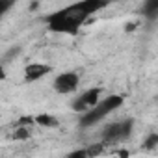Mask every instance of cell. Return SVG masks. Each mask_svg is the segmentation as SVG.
I'll return each mask as SVG.
<instances>
[{"instance_id":"1","label":"cell","mask_w":158,"mask_h":158,"mask_svg":"<svg viewBox=\"0 0 158 158\" xmlns=\"http://www.w3.org/2000/svg\"><path fill=\"white\" fill-rule=\"evenodd\" d=\"M45 21H47V24H48V28L52 32H56V34H67V35L78 34V32H80V26L86 23L82 17H78L71 10V6H67L63 10H58V11H54L50 15H47Z\"/></svg>"},{"instance_id":"2","label":"cell","mask_w":158,"mask_h":158,"mask_svg":"<svg viewBox=\"0 0 158 158\" xmlns=\"http://www.w3.org/2000/svg\"><path fill=\"white\" fill-rule=\"evenodd\" d=\"M121 106H123V97H121V95H110V97H106V99H101L93 108L82 112L78 125H80L82 128H89V127L97 125V123L102 121L108 114H112L114 110H117V108H121Z\"/></svg>"},{"instance_id":"3","label":"cell","mask_w":158,"mask_h":158,"mask_svg":"<svg viewBox=\"0 0 158 158\" xmlns=\"http://www.w3.org/2000/svg\"><path fill=\"white\" fill-rule=\"evenodd\" d=\"M134 128V119H125V121H117V123H110L104 127L102 130V139L104 143H119L130 138Z\"/></svg>"},{"instance_id":"4","label":"cell","mask_w":158,"mask_h":158,"mask_svg":"<svg viewBox=\"0 0 158 158\" xmlns=\"http://www.w3.org/2000/svg\"><path fill=\"white\" fill-rule=\"evenodd\" d=\"M78 84H80V76H78L74 71H65V73H60L54 78L52 88H54L56 93L69 95V93H74L78 89Z\"/></svg>"},{"instance_id":"5","label":"cell","mask_w":158,"mask_h":158,"mask_svg":"<svg viewBox=\"0 0 158 158\" xmlns=\"http://www.w3.org/2000/svg\"><path fill=\"white\" fill-rule=\"evenodd\" d=\"M110 2H112V0H80V2L71 4V10L78 17H82L84 21H88L89 17H93L95 13H99L101 10H104Z\"/></svg>"},{"instance_id":"6","label":"cell","mask_w":158,"mask_h":158,"mask_svg":"<svg viewBox=\"0 0 158 158\" xmlns=\"http://www.w3.org/2000/svg\"><path fill=\"white\" fill-rule=\"evenodd\" d=\"M101 93H102V89H101V88H91V89L84 91L78 99H74V101H73V110H74V112H78V114H82V112H86V110L93 108V106L99 102Z\"/></svg>"},{"instance_id":"7","label":"cell","mask_w":158,"mask_h":158,"mask_svg":"<svg viewBox=\"0 0 158 158\" xmlns=\"http://www.w3.org/2000/svg\"><path fill=\"white\" fill-rule=\"evenodd\" d=\"M50 71H52V69H50V65H47V63H39V61L28 63V65L24 67V80H26V82H37V80H41V78H45Z\"/></svg>"},{"instance_id":"8","label":"cell","mask_w":158,"mask_h":158,"mask_svg":"<svg viewBox=\"0 0 158 158\" xmlns=\"http://www.w3.org/2000/svg\"><path fill=\"white\" fill-rule=\"evenodd\" d=\"M141 13L147 21H156L158 19V0H145Z\"/></svg>"},{"instance_id":"9","label":"cell","mask_w":158,"mask_h":158,"mask_svg":"<svg viewBox=\"0 0 158 158\" xmlns=\"http://www.w3.org/2000/svg\"><path fill=\"white\" fill-rule=\"evenodd\" d=\"M34 121H35L37 125H41V127H47V128H50V127H58V119L52 117V115H47V114L37 115Z\"/></svg>"},{"instance_id":"10","label":"cell","mask_w":158,"mask_h":158,"mask_svg":"<svg viewBox=\"0 0 158 158\" xmlns=\"http://www.w3.org/2000/svg\"><path fill=\"white\" fill-rule=\"evenodd\" d=\"M15 6V0H0V21H2Z\"/></svg>"},{"instance_id":"11","label":"cell","mask_w":158,"mask_h":158,"mask_svg":"<svg viewBox=\"0 0 158 158\" xmlns=\"http://www.w3.org/2000/svg\"><path fill=\"white\" fill-rule=\"evenodd\" d=\"M156 145H158V134H156V132H152V134L145 139V145H143V147H145L147 151H152Z\"/></svg>"},{"instance_id":"12","label":"cell","mask_w":158,"mask_h":158,"mask_svg":"<svg viewBox=\"0 0 158 158\" xmlns=\"http://www.w3.org/2000/svg\"><path fill=\"white\" fill-rule=\"evenodd\" d=\"M19 52H21V47H13V48L6 50V54H4V60H6V61H13V60L19 56Z\"/></svg>"},{"instance_id":"13","label":"cell","mask_w":158,"mask_h":158,"mask_svg":"<svg viewBox=\"0 0 158 158\" xmlns=\"http://www.w3.org/2000/svg\"><path fill=\"white\" fill-rule=\"evenodd\" d=\"M13 138H15V139H28V138H30V132H28L26 127H19L17 132L13 134Z\"/></svg>"},{"instance_id":"14","label":"cell","mask_w":158,"mask_h":158,"mask_svg":"<svg viewBox=\"0 0 158 158\" xmlns=\"http://www.w3.org/2000/svg\"><path fill=\"white\" fill-rule=\"evenodd\" d=\"M69 156H71V158H73V156H88V151H86V149H80V151H74V152H71Z\"/></svg>"},{"instance_id":"15","label":"cell","mask_w":158,"mask_h":158,"mask_svg":"<svg viewBox=\"0 0 158 158\" xmlns=\"http://www.w3.org/2000/svg\"><path fill=\"white\" fill-rule=\"evenodd\" d=\"M102 151V147H99V145H95V147H91V149H88V154H97V152H101Z\"/></svg>"},{"instance_id":"16","label":"cell","mask_w":158,"mask_h":158,"mask_svg":"<svg viewBox=\"0 0 158 158\" xmlns=\"http://www.w3.org/2000/svg\"><path fill=\"white\" fill-rule=\"evenodd\" d=\"M2 80H6V69H4V65L0 63V82Z\"/></svg>"}]
</instances>
